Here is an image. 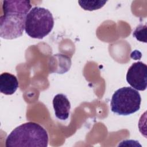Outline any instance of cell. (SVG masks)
<instances>
[{
    "label": "cell",
    "instance_id": "1",
    "mask_svg": "<svg viewBox=\"0 0 147 147\" xmlns=\"http://www.w3.org/2000/svg\"><path fill=\"white\" fill-rule=\"evenodd\" d=\"M3 15L0 17V36L12 40L21 37L25 29L27 14L32 5L27 0H5L2 2Z\"/></svg>",
    "mask_w": 147,
    "mask_h": 147
},
{
    "label": "cell",
    "instance_id": "2",
    "mask_svg": "<svg viewBox=\"0 0 147 147\" xmlns=\"http://www.w3.org/2000/svg\"><path fill=\"white\" fill-rule=\"evenodd\" d=\"M48 135L40 124L28 122L16 127L7 137L6 147H47Z\"/></svg>",
    "mask_w": 147,
    "mask_h": 147
},
{
    "label": "cell",
    "instance_id": "3",
    "mask_svg": "<svg viewBox=\"0 0 147 147\" xmlns=\"http://www.w3.org/2000/svg\"><path fill=\"white\" fill-rule=\"evenodd\" d=\"M54 26V19L47 9L36 6L31 9L26 17L25 30L33 38L42 39L47 36Z\"/></svg>",
    "mask_w": 147,
    "mask_h": 147
},
{
    "label": "cell",
    "instance_id": "4",
    "mask_svg": "<svg viewBox=\"0 0 147 147\" xmlns=\"http://www.w3.org/2000/svg\"><path fill=\"white\" fill-rule=\"evenodd\" d=\"M141 97L138 91L132 87L119 88L113 94L111 102V110L118 115H128L139 110Z\"/></svg>",
    "mask_w": 147,
    "mask_h": 147
},
{
    "label": "cell",
    "instance_id": "5",
    "mask_svg": "<svg viewBox=\"0 0 147 147\" xmlns=\"http://www.w3.org/2000/svg\"><path fill=\"white\" fill-rule=\"evenodd\" d=\"M127 82L133 88L144 91L147 87V66L142 61L134 63L129 68L126 76Z\"/></svg>",
    "mask_w": 147,
    "mask_h": 147
},
{
    "label": "cell",
    "instance_id": "6",
    "mask_svg": "<svg viewBox=\"0 0 147 147\" xmlns=\"http://www.w3.org/2000/svg\"><path fill=\"white\" fill-rule=\"evenodd\" d=\"M55 114L57 118L66 120L69 115L71 103L67 96L63 94L56 95L52 101Z\"/></svg>",
    "mask_w": 147,
    "mask_h": 147
},
{
    "label": "cell",
    "instance_id": "7",
    "mask_svg": "<svg viewBox=\"0 0 147 147\" xmlns=\"http://www.w3.org/2000/svg\"><path fill=\"white\" fill-rule=\"evenodd\" d=\"M18 87V81L14 75L3 72L0 75V91L5 95L13 94Z\"/></svg>",
    "mask_w": 147,
    "mask_h": 147
},
{
    "label": "cell",
    "instance_id": "8",
    "mask_svg": "<svg viewBox=\"0 0 147 147\" xmlns=\"http://www.w3.org/2000/svg\"><path fill=\"white\" fill-rule=\"evenodd\" d=\"M106 2V1H79L78 3L84 10L92 11L102 7Z\"/></svg>",
    "mask_w": 147,
    "mask_h": 147
},
{
    "label": "cell",
    "instance_id": "9",
    "mask_svg": "<svg viewBox=\"0 0 147 147\" xmlns=\"http://www.w3.org/2000/svg\"><path fill=\"white\" fill-rule=\"evenodd\" d=\"M146 24L142 25V24L139 25L134 31L133 32V36L137 40L141 42H146Z\"/></svg>",
    "mask_w": 147,
    "mask_h": 147
}]
</instances>
